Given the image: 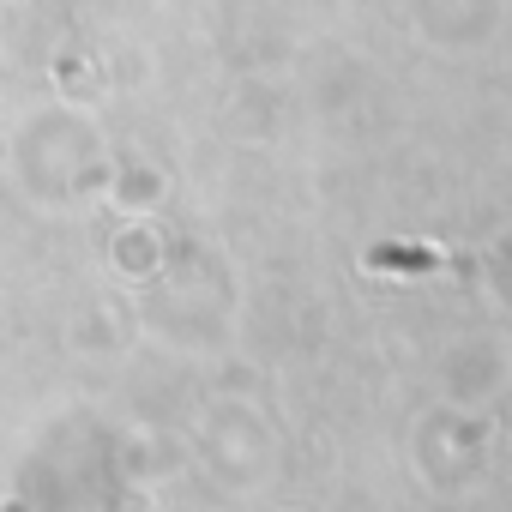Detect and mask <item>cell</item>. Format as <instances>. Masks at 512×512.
Listing matches in <instances>:
<instances>
[{
  "instance_id": "1",
  "label": "cell",
  "mask_w": 512,
  "mask_h": 512,
  "mask_svg": "<svg viewBox=\"0 0 512 512\" xmlns=\"http://www.w3.org/2000/svg\"><path fill=\"white\" fill-rule=\"evenodd\" d=\"M368 272H398V278L452 272V278H464L470 260H452V253H434V247H374V253H368Z\"/></svg>"
}]
</instances>
